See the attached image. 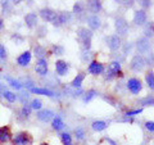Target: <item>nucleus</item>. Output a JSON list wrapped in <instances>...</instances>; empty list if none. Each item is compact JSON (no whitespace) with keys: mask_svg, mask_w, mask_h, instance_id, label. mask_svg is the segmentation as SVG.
<instances>
[{"mask_svg":"<svg viewBox=\"0 0 154 145\" xmlns=\"http://www.w3.org/2000/svg\"><path fill=\"white\" fill-rule=\"evenodd\" d=\"M88 25L91 30H98V28L102 26V21H100V18L96 16V14H93V16H90L88 18Z\"/></svg>","mask_w":154,"mask_h":145,"instance_id":"a211bd4d","label":"nucleus"},{"mask_svg":"<svg viewBox=\"0 0 154 145\" xmlns=\"http://www.w3.org/2000/svg\"><path fill=\"white\" fill-rule=\"evenodd\" d=\"M53 51L55 53V55H62L64 53V49H63V46L54 45V46H53Z\"/></svg>","mask_w":154,"mask_h":145,"instance_id":"473e14b6","label":"nucleus"},{"mask_svg":"<svg viewBox=\"0 0 154 145\" xmlns=\"http://www.w3.org/2000/svg\"><path fill=\"white\" fill-rule=\"evenodd\" d=\"M146 18H148V16L144 9H139V11H136L134 14V22H135V25H137V26H143L144 23H146Z\"/></svg>","mask_w":154,"mask_h":145,"instance_id":"f8f14e48","label":"nucleus"},{"mask_svg":"<svg viewBox=\"0 0 154 145\" xmlns=\"http://www.w3.org/2000/svg\"><path fill=\"white\" fill-rule=\"evenodd\" d=\"M60 140H62V143H63V145H71L72 144V137L68 132L60 134Z\"/></svg>","mask_w":154,"mask_h":145,"instance_id":"bb28decb","label":"nucleus"},{"mask_svg":"<svg viewBox=\"0 0 154 145\" xmlns=\"http://www.w3.org/2000/svg\"><path fill=\"white\" fill-rule=\"evenodd\" d=\"M31 58H32V54H31L30 50L23 51L22 54L17 58V64L21 66V67H27L28 64H30V62H31Z\"/></svg>","mask_w":154,"mask_h":145,"instance_id":"ddd939ff","label":"nucleus"},{"mask_svg":"<svg viewBox=\"0 0 154 145\" xmlns=\"http://www.w3.org/2000/svg\"><path fill=\"white\" fill-rule=\"evenodd\" d=\"M25 23L28 28H33L37 26V14L36 13H28L25 17Z\"/></svg>","mask_w":154,"mask_h":145,"instance_id":"6ab92c4d","label":"nucleus"},{"mask_svg":"<svg viewBox=\"0 0 154 145\" xmlns=\"http://www.w3.org/2000/svg\"><path fill=\"white\" fill-rule=\"evenodd\" d=\"M140 103H141V105H153V98H152V96H150V98L146 96V98L143 99Z\"/></svg>","mask_w":154,"mask_h":145,"instance_id":"c9c22d12","label":"nucleus"},{"mask_svg":"<svg viewBox=\"0 0 154 145\" xmlns=\"http://www.w3.org/2000/svg\"><path fill=\"white\" fill-rule=\"evenodd\" d=\"M68 69H69V66L66 60L59 59V60L55 62V71L59 76H66L67 73H68Z\"/></svg>","mask_w":154,"mask_h":145,"instance_id":"9b49d317","label":"nucleus"},{"mask_svg":"<svg viewBox=\"0 0 154 145\" xmlns=\"http://www.w3.org/2000/svg\"><path fill=\"white\" fill-rule=\"evenodd\" d=\"M122 42H121V37H118L117 35H110L107 37V46L109 48V50L116 51L121 48Z\"/></svg>","mask_w":154,"mask_h":145,"instance_id":"6e6552de","label":"nucleus"},{"mask_svg":"<svg viewBox=\"0 0 154 145\" xmlns=\"http://www.w3.org/2000/svg\"><path fill=\"white\" fill-rule=\"evenodd\" d=\"M71 19V14L69 13H67V12H62V13H58L57 14V17L53 21V25L54 26H62V25H64V23H67Z\"/></svg>","mask_w":154,"mask_h":145,"instance_id":"4468645a","label":"nucleus"},{"mask_svg":"<svg viewBox=\"0 0 154 145\" xmlns=\"http://www.w3.org/2000/svg\"><path fill=\"white\" fill-rule=\"evenodd\" d=\"M108 73H109L108 79H112V77H114V76L121 75V64H119V62L114 60V62H112V63L109 64V67H108Z\"/></svg>","mask_w":154,"mask_h":145,"instance_id":"2eb2a0df","label":"nucleus"},{"mask_svg":"<svg viewBox=\"0 0 154 145\" xmlns=\"http://www.w3.org/2000/svg\"><path fill=\"white\" fill-rule=\"evenodd\" d=\"M7 58V49L3 44H0V59H5Z\"/></svg>","mask_w":154,"mask_h":145,"instance_id":"f704fd0d","label":"nucleus"},{"mask_svg":"<svg viewBox=\"0 0 154 145\" xmlns=\"http://www.w3.org/2000/svg\"><path fill=\"white\" fill-rule=\"evenodd\" d=\"M30 107H31V109H36V110H40V109L42 108V103H41V100H38V99H33V100L31 101Z\"/></svg>","mask_w":154,"mask_h":145,"instance_id":"c756f323","label":"nucleus"},{"mask_svg":"<svg viewBox=\"0 0 154 145\" xmlns=\"http://www.w3.org/2000/svg\"><path fill=\"white\" fill-rule=\"evenodd\" d=\"M145 81H146V84H148V86H149L150 89L154 88V76H153V71L146 72V75H145Z\"/></svg>","mask_w":154,"mask_h":145,"instance_id":"a878e982","label":"nucleus"},{"mask_svg":"<svg viewBox=\"0 0 154 145\" xmlns=\"http://www.w3.org/2000/svg\"><path fill=\"white\" fill-rule=\"evenodd\" d=\"M84 80H85V73H82V72H80L79 75H77L75 79H73V81L71 82V86L72 88H81V86H82V82H84Z\"/></svg>","mask_w":154,"mask_h":145,"instance_id":"aec40b11","label":"nucleus"},{"mask_svg":"<svg viewBox=\"0 0 154 145\" xmlns=\"http://www.w3.org/2000/svg\"><path fill=\"white\" fill-rule=\"evenodd\" d=\"M88 8L91 13H98L102 9V3L100 2H89L88 3Z\"/></svg>","mask_w":154,"mask_h":145,"instance_id":"b1692460","label":"nucleus"},{"mask_svg":"<svg viewBox=\"0 0 154 145\" xmlns=\"http://www.w3.org/2000/svg\"><path fill=\"white\" fill-rule=\"evenodd\" d=\"M7 81L9 82V85H11L12 88L17 89V90H21L22 89V84H21V82L17 81V80H13L12 77H7Z\"/></svg>","mask_w":154,"mask_h":145,"instance_id":"cd10ccee","label":"nucleus"},{"mask_svg":"<svg viewBox=\"0 0 154 145\" xmlns=\"http://www.w3.org/2000/svg\"><path fill=\"white\" fill-rule=\"evenodd\" d=\"M108 127V123L104 122V121H94L93 123H91V128L94 130V131H103V130H105Z\"/></svg>","mask_w":154,"mask_h":145,"instance_id":"412c9836","label":"nucleus"},{"mask_svg":"<svg viewBox=\"0 0 154 145\" xmlns=\"http://www.w3.org/2000/svg\"><path fill=\"white\" fill-rule=\"evenodd\" d=\"M22 116H25V117H28L30 116V113H31V107L30 105H25V107L22 108Z\"/></svg>","mask_w":154,"mask_h":145,"instance_id":"72a5a7b5","label":"nucleus"},{"mask_svg":"<svg viewBox=\"0 0 154 145\" xmlns=\"http://www.w3.org/2000/svg\"><path fill=\"white\" fill-rule=\"evenodd\" d=\"M0 91H3V86L2 85H0Z\"/></svg>","mask_w":154,"mask_h":145,"instance_id":"a19ab883","label":"nucleus"},{"mask_svg":"<svg viewBox=\"0 0 154 145\" xmlns=\"http://www.w3.org/2000/svg\"><path fill=\"white\" fill-rule=\"evenodd\" d=\"M12 137H13V135H12L11 126H2L0 127V145L9 143L12 140Z\"/></svg>","mask_w":154,"mask_h":145,"instance_id":"0eeeda50","label":"nucleus"},{"mask_svg":"<svg viewBox=\"0 0 154 145\" xmlns=\"http://www.w3.org/2000/svg\"><path fill=\"white\" fill-rule=\"evenodd\" d=\"M114 27H116V31H117V36L118 37L127 36V33H128V23L123 17H118L117 19H116Z\"/></svg>","mask_w":154,"mask_h":145,"instance_id":"7ed1b4c3","label":"nucleus"},{"mask_svg":"<svg viewBox=\"0 0 154 145\" xmlns=\"http://www.w3.org/2000/svg\"><path fill=\"white\" fill-rule=\"evenodd\" d=\"M71 145H72V144H71Z\"/></svg>","mask_w":154,"mask_h":145,"instance_id":"79ce46f5","label":"nucleus"},{"mask_svg":"<svg viewBox=\"0 0 154 145\" xmlns=\"http://www.w3.org/2000/svg\"><path fill=\"white\" fill-rule=\"evenodd\" d=\"M3 95H4V98H5L8 101H11V103L16 101V99H17V95H16V94H13L12 91H5V90H4Z\"/></svg>","mask_w":154,"mask_h":145,"instance_id":"c85d7f7f","label":"nucleus"},{"mask_svg":"<svg viewBox=\"0 0 154 145\" xmlns=\"http://www.w3.org/2000/svg\"><path fill=\"white\" fill-rule=\"evenodd\" d=\"M2 28H3V21L0 19V30H2Z\"/></svg>","mask_w":154,"mask_h":145,"instance_id":"58836bf2","label":"nucleus"},{"mask_svg":"<svg viewBox=\"0 0 154 145\" xmlns=\"http://www.w3.org/2000/svg\"><path fill=\"white\" fill-rule=\"evenodd\" d=\"M51 126H53L54 130H57V131H60V130L64 127V122H63V119H62L60 116H55V117L53 118Z\"/></svg>","mask_w":154,"mask_h":145,"instance_id":"4be33fe9","label":"nucleus"},{"mask_svg":"<svg viewBox=\"0 0 154 145\" xmlns=\"http://www.w3.org/2000/svg\"><path fill=\"white\" fill-rule=\"evenodd\" d=\"M31 93L33 94H41V95H46V96H54V93L51 90H48V89H41V88H32L31 89Z\"/></svg>","mask_w":154,"mask_h":145,"instance_id":"5701e85b","label":"nucleus"},{"mask_svg":"<svg viewBox=\"0 0 154 145\" xmlns=\"http://www.w3.org/2000/svg\"><path fill=\"white\" fill-rule=\"evenodd\" d=\"M75 135H76V137L79 139V140H84V137H85V131H84V128H82V127H77L76 131H75Z\"/></svg>","mask_w":154,"mask_h":145,"instance_id":"2f4dec72","label":"nucleus"},{"mask_svg":"<svg viewBox=\"0 0 154 145\" xmlns=\"http://www.w3.org/2000/svg\"><path fill=\"white\" fill-rule=\"evenodd\" d=\"M57 12L55 11H53V9H50V8H42L41 11H40V16H41V18L44 19V21H46V22H51L53 23V21L55 19V17H57Z\"/></svg>","mask_w":154,"mask_h":145,"instance_id":"9d476101","label":"nucleus"},{"mask_svg":"<svg viewBox=\"0 0 154 145\" xmlns=\"http://www.w3.org/2000/svg\"><path fill=\"white\" fill-rule=\"evenodd\" d=\"M96 94H98V93H96L95 90H89L88 93H86V95H85L84 101H85V103H88V101H90L91 99H94V98H95Z\"/></svg>","mask_w":154,"mask_h":145,"instance_id":"7c9ffc66","label":"nucleus"},{"mask_svg":"<svg viewBox=\"0 0 154 145\" xmlns=\"http://www.w3.org/2000/svg\"><path fill=\"white\" fill-rule=\"evenodd\" d=\"M12 145H32L33 137L30 132L27 131H19L12 137Z\"/></svg>","mask_w":154,"mask_h":145,"instance_id":"f03ea898","label":"nucleus"},{"mask_svg":"<svg viewBox=\"0 0 154 145\" xmlns=\"http://www.w3.org/2000/svg\"><path fill=\"white\" fill-rule=\"evenodd\" d=\"M51 118H54V113L50 109H40L37 113V119L42 121V122H48Z\"/></svg>","mask_w":154,"mask_h":145,"instance_id":"dca6fc26","label":"nucleus"},{"mask_svg":"<svg viewBox=\"0 0 154 145\" xmlns=\"http://www.w3.org/2000/svg\"><path fill=\"white\" fill-rule=\"evenodd\" d=\"M143 112V109H136V110H131V112H127L126 114V117H131V116H134V114H139V113H141Z\"/></svg>","mask_w":154,"mask_h":145,"instance_id":"4c0bfd02","label":"nucleus"},{"mask_svg":"<svg viewBox=\"0 0 154 145\" xmlns=\"http://www.w3.org/2000/svg\"><path fill=\"white\" fill-rule=\"evenodd\" d=\"M154 122H153V121H149V122H146L145 123V128L148 130V131H150V132H153L154 131Z\"/></svg>","mask_w":154,"mask_h":145,"instance_id":"e433bc0d","label":"nucleus"},{"mask_svg":"<svg viewBox=\"0 0 154 145\" xmlns=\"http://www.w3.org/2000/svg\"><path fill=\"white\" fill-rule=\"evenodd\" d=\"M33 53H35V55L38 58V59H41V58H44V55L46 54V50L44 46L41 45H36L35 46V50H33Z\"/></svg>","mask_w":154,"mask_h":145,"instance_id":"393cba45","label":"nucleus"},{"mask_svg":"<svg viewBox=\"0 0 154 145\" xmlns=\"http://www.w3.org/2000/svg\"><path fill=\"white\" fill-rule=\"evenodd\" d=\"M136 46H137L139 53H148L149 49H150V42H149L146 37H143V39H139Z\"/></svg>","mask_w":154,"mask_h":145,"instance_id":"f3484780","label":"nucleus"},{"mask_svg":"<svg viewBox=\"0 0 154 145\" xmlns=\"http://www.w3.org/2000/svg\"><path fill=\"white\" fill-rule=\"evenodd\" d=\"M88 72L94 76H98V75H102L104 72V64L100 63L98 60H91L90 64L88 67Z\"/></svg>","mask_w":154,"mask_h":145,"instance_id":"423d86ee","label":"nucleus"},{"mask_svg":"<svg viewBox=\"0 0 154 145\" xmlns=\"http://www.w3.org/2000/svg\"><path fill=\"white\" fill-rule=\"evenodd\" d=\"M77 40H79L81 48L85 51H89L91 48V39H93V32L88 30L86 27H79L77 28Z\"/></svg>","mask_w":154,"mask_h":145,"instance_id":"f257e3e1","label":"nucleus"},{"mask_svg":"<svg viewBox=\"0 0 154 145\" xmlns=\"http://www.w3.org/2000/svg\"><path fill=\"white\" fill-rule=\"evenodd\" d=\"M40 145H49V144H48V143H41Z\"/></svg>","mask_w":154,"mask_h":145,"instance_id":"ea45409f","label":"nucleus"},{"mask_svg":"<svg viewBox=\"0 0 154 145\" xmlns=\"http://www.w3.org/2000/svg\"><path fill=\"white\" fill-rule=\"evenodd\" d=\"M146 62L144 59V57L141 54H136L132 57L131 62H130V68H131L134 72H140L144 69V67H145Z\"/></svg>","mask_w":154,"mask_h":145,"instance_id":"20e7f679","label":"nucleus"},{"mask_svg":"<svg viewBox=\"0 0 154 145\" xmlns=\"http://www.w3.org/2000/svg\"><path fill=\"white\" fill-rule=\"evenodd\" d=\"M35 72L38 76H45L48 73V60L45 58L38 59L35 64Z\"/></svg>","mask_w":154,"mask_h":145,"instance_id":"1a4fd4ad","label":"nucleus"},{"mask_svg":"<svg viewBox=\"0 0 154 145\" xmlns=\"http://www.w3.org/2000/svg\"><path fill=\"white\" fill-rule=\"evenodd\" d=\"M127 89L131 91L134 95H137L143 90V84H141V81L139 79H136V77H132V79H130L127 81Z\"/></svg>","mask_w":154,"mask_h":145,"instance_id":"39448f33","label":"nucleus"}]
</instances>
